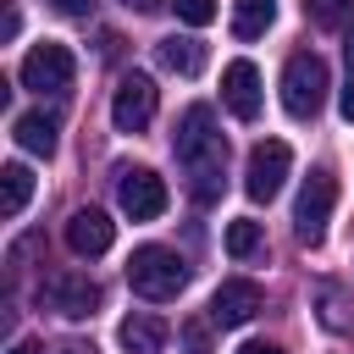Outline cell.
<instances>
[{
	"label": "cell",
	"mask_w": 354,
	"mask_h": 354,
	"mask_svg": "<svg viewBox=\"0 0 354 354\" xmlns=\"http://www.w3.org/2000/svg\"><path fill=\"white\" fill-rule=\"evenodd\" d=\"M50 6H55L61 17H88V6H94V0H50Z\"/></svg>",
	"instance_id": "603a6c76"
},
{
	"label": "cell",
	"mask_w": 354,
	"mask_h": 354,
	"mask_svg": "<svg viewBox=\"0 0 354 354\" xmlns=\"http://www.w3.org/2000/svg\"><path fill=\"white\" fill-rule=\"evenodd\" d=\"M254 249H260V221H227V254L249 260Z\"/></svg>",
	"instance_id": "d6986e66"
},
{
	"label": "cell",
	"mask_w": 354,
	"mask_h": 354,
	"mask_svg": "<svg viewBox=\"0 0 354 354\" xmlns=\"http://www.w3.org/2000/svg\"><path fill=\"white\" fill-rule=\"evenodd\" d=\"M288 166H293V149L282 138H260L249 149V166H243V194L254 205H271L282 194V183H288Z\"/></svg>",
	"instance_id": "5b68a950"
},
{
	"label": "cell",
	"mask_w": 354,
	"mask_h": 354,
	"mask_svg": "<svg viewBox=\"0 0 354 354\" xmlns=\"http://www.w3.org/2000/svg\"><path fill=\"white\" fill-rule=\"evenodd\" d=\"M332 205H337V177H332L326 166H315L310 183L299 188V205H293V232H299V243H321V238H326Z\"/></svg>",
	"instance_id": "8992f818"
},
{
	"label": "cell",
	"mask_w": 354,
	"mask_h": 354,
	"mask_svg": "<svg viewBox=\"0 0 354 354\" xmlns=\"http://www.w3.org/2000/svg\"><path fill=\"white\" fill-rule=\"evenodd\" d=\"M55 354H94V343H77V337H72V343H61Z\"/></svg>",
	"instance_id": "484cf974"
},
{
	"label": "cell",
	"mask_w": 354,
	"mask_h": 354,
	"mask_svg": "<svg viewBox=\"0 0 354 354\" xmlns=\"http://www.w3.org/2000/svg\"><path fill=\"white\" fill-rule=\"evenodd\" d=\"M17 144L28 149V155H55V116L50 111H22L17 116Z\"/></svg>",
	"instance_id": "5bb4252c"
},
{
	"label": "cell",
	"mask_w": 354,
	"mask_h": 354,
	"mask_svg": "<svg viewBox=\"0 0 354 354\" xmlns=\"http://www.w3.org/2000/svg\"><path fill=\"white\" fill-rule=\"evenodd\" d=\"M116 205L133 216V221H155L166 210V183L149 171V166H122L116 171Z\"/></svg>",
	"instance_id": "9c48e42d"
},
{
	"label": "cell",
	"mask_w": 354,
	"mask_h": 354,
	"mask_svg": "<svg viewBox=\"0 0 354 354\" xmlns=\"http://www.w3.org/2000/svg\"><path fill=\"white\" fill-rule=\"evenodd\" d=\"M171 149L188 166V194L199 205H216L221 199V171H227V138L216 133V111L210 105H188L177 133H171Z\"/></svg>",
	"instance_id": "6da1fadb"
},
{
	"label": "cell",
	"mask_w": 354,
	"mask_h": 354,
	"mask_svg": "<svg viewBox=\"0 0 354 354\" xmlns=\"http://www.w3.org/2000/svg\"><path fill=\"white\" fill-rule=\"evenodd\" d=\"M100 299H105L100 282L83 277V271H50L44 288H39V304L55 310V315H66V321H88V315L100 310Z\"/></svg>",
	"instance_id": "52a82bcc"
},
{
	"label": "cell",
	"mask_w": 354,
	"mask_h": 354,
	"mask_svg": "<svg viewBox=\"0 0 354 354\" xmlns=\"http://www.w3.org/2000/svg\"><path fill=\"white\" fill-rule=\"evenodd\" d=\"M11 354H44V348H39V343H17Z\"/></svg>",
	"instance_id": "4316f807"
},
{
	"label": "cell",
	"mask_w": 354,
	"mask_h": 354,
	"mask_svg": "<svg viewBox=\"0 0 354 354\" xmlns=\"http://www.w3.org/2000/svg\"><path fill=\"white\" fill-rule=\"evenodd\" d=\"M326 88H332V77H326V61L315 50L288 55V66H282V111L293 122H315L321 105H326Z\"/></svg>",
	"instance_id": "3957f363"
},
{
	"label": "cell",
	"mask_w": 354,
	"mask_h": 354,
	"mask_svg": "<svg viewBox=\"0 0 354 354\" xmlns=\"http://www.w3.org/2000/svg\"><path fill=\"white\" fill-rule=\"evenodd\" d=\"M127 288H133L138 299H149V304H166V299H177V293L188 288V266L177 260V249L144 243V249H133V260H127Z\"/></svg>",
	"instance_id": "7a4b0ae2"
},
{
	"label": "cell",
	"mask_w": 354,
	"mask_h": 354,
	"mask_svg": "<svg viewBox=\"0 0 354 354\" xmlns=\"http://www.w3.org/2000/svg\"><path fill=\"white\" fill-rule=\"evenodd\" d=\"M321 299H326V304H337V310H326V315H321L326 326H354V304H348L337 288H321Z\"/></svg>",
	"instance_id": "44dd1931"
},
{
	"label": "cell",
	"mask_w": 354,
	"mask_h": 354,
	"mask_svg": "<svg viewBox=\"0 0 354 354\" xmlns=\"http://www.w3.org/2000/svg\"><path fill=\"white\" fill-rule=\"evenodd\" d=\"M171 11H177V22H188V28L216 22V0H171Z\"/></svg>",
	"instance_id": "ffe728a7"
},
{
	"label": "cell",
	"mask_w": 354,
	"mask_h": 354,
	"mask_svg": "<svg viewBox=\"0 0 354 354\" xmlns=\"http://www.w3.org/2000/svg\"><path fill=\"white\" fill-rule=\"evenodd\" d=\"M155 61H160L166 72H177V77H199V72H205V44H199V39H177V33H171V39H160V44H155Z\"/></svg>",
	"instance_id": "4fadbf2b"
},
{
	"label": "cell",
	"mask_w": 354,
	"mask_h": 354,
	"mask_svg": "<svg viewBox=\"0 0 354 354\" xmlns=\"http://www.w3.org/2000/svg\"><path fill=\"white\" fill-rule=\"evenodd\" d=\"M72 72H77V61H72V50L55 44V39L33 44V50L22 55V66H17L22 88H33V94H66V88H72Z\"/></svg>",
	"instance_id": "277c9868"
},
{
	"label": "cell",
	"mask_w": 354,
	"mask_h": 354,
	"mask_svg": "<svg viewBox=\"0 0 354 354\" xmlns=\"http://www.w3.org/2000/svg\"><path fill=\"white\" fill-rule=\"evenodd\" d=\"M127 11H138V17H149V11H160V6H171V0H122Z\"/></svg>",
	"instance_id": "cb8c5ba5"
},
{
	"label": "cell",
	"mask_w": 354,
	"mask_h": 354,
	"mask_svg": "<svg viewBox=\"0 0 354 354\" xmlns=\"http://www.w3.org/2000/svg\"><path fill=\"white\" fill-rule=\"evenodd\" d=\"M260 310H266V293H260V282H249V277H227V282L210 293V326H221V332L254 321Z\"/></svg>",
	"instance_id": "30bf717a"
},
{
	"label": "cell",
	"mask_w": 354,
	"mask_h": 354,
	"mask_svg": "<svg viewBox=\"0 0 354 354\" xmlns=\"http://www.w3.org/2000/svg\"><path fill=\"white\" fill-rule=\"evenodd\" d=\"M348 66H354V44H348Z\"/></svg>",
	"instance_id": "83f0119b"
},
{
	"label": "cell",
	"mask_w": 354,
	"mask_h": 354,
	"mask_svg": "<svg viewBox=\"0 0 354 354\" xmlns=\"http://www.w3.org/2000/svg\"><path fill=\"white\" fill-rule=\"evenodd\" d=\"M116 337H122L127 354H160V348H166V326H160L155 315H127V321L116 326Z\"/></svg>",
	"instance_id": "9a60e30c"
},
{
	"label": "cell",
	"mask_w": 354,
	"mask_h": 354,
	"mask_svg": "<svg viewBox=\"0 0 354 354\" xmlns=\"http://www.w3.org/2000/svg\"><path fill=\"white\" fill-rule=\"evenodd\" d=\"M277 22V0H232V39H260Z\"/></svg>",
	"instance_id": "2e32d148"
},
{
	"label": "cell",
	"mask_w": 354,
	"mask_h": 354,
	"mask_svg": "<svg viewBox=\"0 0 354 354\" xmlns=\"http://www.w3.org/2000/svg\"><path fill=\"white\" fill-rule=\"evenodd\" d=\"M238 354H282V348H277V343H260V337H254V343H243Z\"/></svg>",
	"instance_id": "d4e9b609"
},
{
	"label": "cell",
	"mask_w": 354,
	"mask_h": 354,
	"mask_svg": "<svg viewBox=\"0 0 354 354\" xmlns=\"http://www.w3.org/2000/svg\"><path fill=\"white\" fill-rule=\"evenodd\" d=\"M304 17H310L315 28H326V33H337V28H348L354 0H304Z\"/></svg>",
	"instance_id": "ac0fdd59"
},
{
	"label": "cell",
	"mask_w": 354,
	"mask_h": 354,
	"mask_svg": "<svg viewBox=\"0 0 354 354\" xmlns=\"http://www.w3.org/2000/svg\"><path fill=\"white\" fill-rule=\"evenodd\" d=\"M337 116L354 122V66H348V83H343V94H337Z\"/></svg>",
	"instance_id": "7402d4cb"
},
{
	"label": "cell",
	"mask_w": 354,
	"mask_h": 354,
	"mask_svg": "<svg viewBox=\"0 0 354 354\" xmlns=\"http://www.w3.org/2000/svg\"><path fill=\"white\" fill-rule=\"evenodd\" d=\"M111 238H116V221H111L105 210L83 205V210H72V216H66V249H72V254H83V260L105 254V249H111Z\"/></svg>",
	"instance_id": "8fae6325"
},
{
	"label": "cell",
	"mask_w": 354,
	"mask_h": 354,
	"mask_svg": "<svg viewBox=\"0 0 354 354\" xmlns=\"http://www.w3.org/2000/svg\"><path fill=\"white\" fill-rule=\"evenodd\" d=\"M194 354H205V348H194Z\"/></svg>",
	"instance_id": "f1b7e54d"
},
{
	"label": "cell",
	"mask_w": 354,
	"mask_h": 354,
	"mask_svg": "<svg viewBox=\"0 0 354 354\" xmlns=\"http://www.w3.org/2000/svg\"><path fill=\"white\" fill-rule=\"evenodd\" d=\"M0 216H22L28 210V199H33V171L22 166V160H11L6 171H0Z\"/></svg>",
	"instance_id": "e0dca14e"
},
{
	"label": "cell",
	"mask_w": 354,
	"mask_h": 354,
	"mask_svg": "<svg viewBox=\"0 0 354 354\" xmlns=\"http://www.w3.org/2000/svg\"><path fill=\"white\" fill-rule=\"evenodd\" d=\"M221 105L238 122H254L260 116V72H254V61H232L221 72Z\"/></svg>",
	"instance_id": "7c38bea8"
},
{
	"label": "cell",
	"mask_w": 354,
	"mask_h": 354,
	"mask_svg": "<svg viewBox=\"0 0 354 354\" xmlns=\"http://www.w3.org/2000/svg\"><path fill=\"white\" fill-rule=\"evenodd\" d=\"M155 105H160L155 83H149L144 72H127V77L116 83V100H111V122H116V133H144V127L155 122Z\"/></svg>",
	"instance_id": "ba28073f"
}]
</instances>
